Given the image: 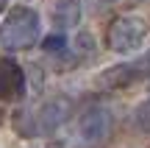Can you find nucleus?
<instances>
[{
  "instance_id": "nucleus-9",
  "label": "nucleus",
  "mask_w": 150,
  "mask_h": 148,
  "mask_svg": "<svg viewBox=\"0 0 150 148\" xmlns=\"http://www.w3.org/2000/svg\"><path fill=\"white\" fill-rule=\"evenodd\" d=\"M75 50H78V53H95L97 50V45H95V36H92L89 31H81L78 36H75Z\"/></svg>"
},
{
  "instance_id": "nucleus-8",
  "label": "nucleus",
  "mask_w": 150,
  "mask_h": 148,
  "mask_svg": "<svg viewBox=\"0 0 150 148\" xmlns=\"http://www.w3.org/2000/svg\"><path fill=\"white\" fill-rule=\"evenodd\" d=\"M134 126L139 129L142 134H150V98L139 101L134 109Z\"/></svg>"
},
{
  "instance_id": "nucleus-6",
  "label": "nucleus",
  "mask_w": 150,
  "mask_h": 148,
  "mask_svg": "<svg viewBox=\"0 0 150 148\" xmlns=\"http://www.w3.org/2000/svg\"><path fill=\"white\" fill-rule=\"evenodd\" d=\"M22 95H25V73L20 61L0 56V104L22 101Z\"/></svg>"
},
{
  "instance_id": "nucleus-1",
  "label": "nucleus",
  "mask_w": 150,
  "mask_h": 148,
  "mask_svg": "<svg viewBox=\"0 0 150 148\" xmlns=\"http://www.w3.org/2000/svg\"><path fill=\"white\" fill-rule=\"evenodd\" d=\"M42 39V17L33 6H11L3 14L0 22V48L17 53V50H28Z\"/></svg>"
},
{
  "instance_id": "nucleus-7",
  "label": "nucleus",
  "mask_w": 150,
  "mask_h": 148,
  "mask_svg": "<svg viewBox=\"0 0 150 148\" xmlns=\"http://www.w3.org/2000/svg\"><path fill=\"white\" fill-rule=\"evenodd\" d=\"M83 17V3L81 0H53L50 6V22L59 31H72Z\"/></svg>"
},
{
  "instance_id": "nucleus-3",
  "label": "nucleus",
  "mask_w": 150,
  "mask_h": 148,
  "mask_svg": "<svg viewBox=\"0 0 150 148\" xmlns=\"http://www.w3.org/2000/svg\"><path fill=\"white\" fill-rule=\"evenodd\" d=\"M72 109H75L72 95H47L42 104H36L31 109L33 126H36L39 134H53V132H59V129L70 120Z\"/></svg>"
},
{
  "instance_id": "nucleus-5",
  "label": "nucleus",
  "mask_w": 150,
  "mask_h": 148,
  "mask_svg": "<svg viewBox=\"0 0 150 148\" xmlns=\"http://www.w3.org/2000/svg\"><path fill=\"white\" fill-rule=\"evenodd\" d=\"M147 76L150 70L142 64V59H136V61H120V64L100 70L95 84L100 89H128V87H136L139 81H145Z\"/></svg>"
},
{
  "instance_id": "nucleus-10",
  "label": "nucleus",
  "mask_w": 150,
  "mask_h": 148,
  "mask_svg": "<svg viewBox=\"0 0 150 148\" xmlns=\"http://www.w3.org/2000/svg\"><path fill=\"white\" fill-rule=\"evenodd\" d=\"M42 48L47 50V53H59V50H67V36H64V34H50V36H45Z\"/></svg>"
},
{
  "instance_id": "nucleus-13",
  "label": "nucleus",
  "mask_w": 150,
  "mask_h": 148,
  "mask_svg": "<svg viewBox=\"0 0 150 148\" xmlns=\"http://www.w3.org/2000/svg\"><path fill=\"white\" fill-rule=\"evenodd\" d=\"M106 3H139V0H106Z\"/></svg>"
},
{
  "instance_id": "nucleus-11",
  "label": "nucleus",
  "mask_w": 150,
  "mask_h": 148,
  "mask_svg": "<svg viewBox=\"0 0 150 148\" xmlns=\"http://www.w3.org/2000/svg\"><path fill=\"white\" fill-rule=\"evenodd\" d=\"M142 64H145V67H147V70H150V50H147V53H145V56H142Z\"/></svg>"
},
{
  "instance_id": "nucleus-12",
  "label": "nucleus",
  "mask_w": 150,
  "mask_h": 148,
  "mask_svg": "<svg viewBox=\"0 0 150 148\" xmlns=\"http://www.w3.org/2000/svg\"><path fill=\"white\" fill-rule=\"evenodd\" d=\"M8 11V0H0V14H6Z\"/></svg>"
},
{
  "instance_id": "nucleus-14",
  "label": "nucleus",
  "mask_w": 150,
  "mask_h": 148,
  "mask_svg": "<svg viewBox=\"0 0 150 148\" xmlns=\"http://www.w3.org/2000/svg\"><path fill=\"white\" fill-rule=\"evenodd\" d=\"M3 120H6V109L0 106V126H3Z\"/></svg>"
},
{
  "instance_id": "nucleus-2",
  "label": "nucleus",
  "mask_w": 150,
  "mask_h": 148,
  "mask_svg": "<svg viewBox=\"0 0 150 148\" xmlns=\"http://www.w3.org/2000/svg\"><path fill=\"white\" fill-rule=\"evenodd\" d=\"M150 34V25L142 17L136 14H122L117 20L108 22L106 28V48L111 53H120V56H128V53H136V50L145 45Z\"/></svg>"
},
{
  "instance_id": "nucleus-4",
  "label": "nucleus",
  "mask_w": 150,
  "mask_h": 148,
  "mask_svg": "<svg viewBox=\"0 0 150 148\" xmlns=\"http://www.w3.org/2000/svg\"><path fill=\"white\" fill-rule=\"evenodd\" d=\"M114 132V115L106 106H86L78 117V137L83 145H103Z\"/></svg>"
}]
</instances>
